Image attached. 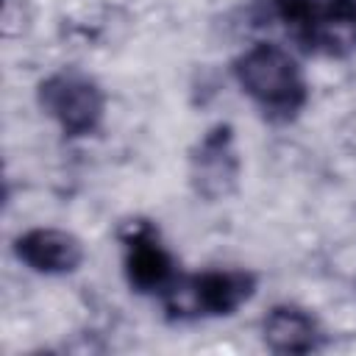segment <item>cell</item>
<instances>
[{
	"label": "cell",
	"instance_id": "obj_8",
	"mask_svg": "<svg viewBox=\"0 0 356 356\" xmlns=\"http://www.w3.org/2000/svg\"><path fill=\"white\" fill-rule=\"evenodd\" d=\"M325 25L353 28L356 31V0H328L325 6Z\"/></svg>",
	"mask_w": 356,
	"mask_h": 356
},
{
	"label": "cell",
	"instance_id": "obj_6",
	"mask_svg": "<svg viewBox=\"0 0 356 356\" xmlns=\"http://www.w3.org/2000/svg\"><path fill=\"white\" fill-rule=\"evenodd\" d=\"M14 253H17V259L25 267H31L33 273H44V275L72 273L83 261L81 242L72 234L58 231V228H33V231H25L22 236H17Z\"/></svg>",
	"mask_w": 356,
	"mask_h": 356
},
{
	"label": "cell",
	"instance_id": "obj_2",
	"mask_svg": "<svg viewBox=\"0 0 356 356\" xmlns=\"http://www.w3.org/2000/svg\"><path fill=\"white\" fill-rule=\"evenodd\" d=\"M256 292V275L245 270H206L189 278H175L164 292L170 317H220L234 314Z\"/></svg>",
	"mask_w": 356,
	"mask_h": 356
},
{
	"label": "cell",
	"instance_id": "obj_5",
	"mask_svg": "<svg viewBox=\"0 0 356 356\" xmlns=\"http://www.w3.org/2000/svg\"><path fill=\"white\" fill-rule=\"evenodd\" d=\"M192 186L206 200H222L236 189L239 178V159L234 150V131L231 125H214L192 153Z\"/></svg>",
	"mask_w": 356,
	"mask_h": 356
},
{
	"label": "cell",
	"instance_id": "obj_4",
	"mask_svg": "<svg viewBox=\"0 0 356 356\" xmlns=\"http://www.w3.org/2000/svg\"><path fill=\"white\" fill-rule=\"evenodd\" d=\"M125 245V278L131 289L147 292H167L175 281V261L170 250L161 245L159 234L147 222H131L122 234Z\"/></svg>",
	"mask_w": 356,
	"mask_h": 356
},
{
	"label": "cell",
	"instance_id": "obj_7",
	"mask_svg": "<svg viewBox=\"0 0 356 356\" xmlns=\"http://www.w3.org/2000/svg\"><path fill=\"white\" fill-rule=\"evenodd\" d=\"M261 337L275 353H312L323 342L317 320L300 306H275L261 323Z\"/></svg>",
	"mask_w": 356,
	"mask_h": 356
},
{
	"label": "cell",
	"instance_id": "obj_1",
	"mask_svg": "<svg viewBox=\"0 0 356 356\" xmlns=\"http://www.w3.org/2000/svg\"><path fill=\"white\" fill-rule=\"evenodd\" d=\"M234 75L270 120H292L309 97L298 61L278 44L259 42L245 50L234 64Z\"/></svg>",
	"mask_w": 356,
	"mask_h": 356
},
{
	"label": "cell",
	"instance_id": "obj_3",
	"mask_svg": "<svg viewBox=\"0 0 356 356\" xmlns=\"http://www.w3.org/2000/svg\"><path fill=\"white\" fill-rule=\"evenodd\" d=\"M39 106L67 136H86L100 125L106 97L89 75L78 70H61L39 83Z\"/></svg>",
	"mask_w": 356,
	"mask_h": 356
}]
</instances>
